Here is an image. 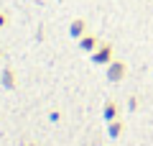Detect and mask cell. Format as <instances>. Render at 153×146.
<instances>
[{
    "instance_id": "1",
    "label": "cell",
    "mask_w": 153,
    "mask_h": 146,
    "mask_svg": "<svg viewBox=\"0 0 153 146\" xmlns=\"http://www.w3.org/2000/svg\"><path fill=\"white\" fill-rule=\"evenodd\" d=\"M123 77H125V64H123V62H115V64L110 67V80H112V82H120Z\"/></svg>"
},
{
    "instance_id": "2",
    "label": "cell",
    "mask_w": 153,
    "mask_h": 146,
    "mask_svg": "<svg viewBox=\"0 0 153 146\" xmlns=\"http://www.w3.org/2000/svg\"><path fill=\"white\" fill-rule=\"evenodd\" d=\"M110 54H112V46H102L97 54H94V62H107Z\"/></svg>"
},
{
    "instance_id": "3",
    "label": "cell",
    "mask_w": 153,
    "mask_h": 146,
    "mask_svg": "<svg viewBox=\"0 0 153 146\" xmlns=\"http://www.w3.org/2000/svg\"><path fill=\"white\" fill-rule=\"evenodd\" d=\"M115 115H117L115 103H107V105H105V118H107V120H115Z\"/></svg>"
},
{
    "instance_id": "4",
    "label": "cell",
    "mask_w": 153,
    "mask_h": 146,
    "mask_svg": "<svg viewBox=\"0 0 153 146\" xmlns=\"http://www.w3.org/2000/svg\"><path fill=\"white\" fill-rule=\"evenodd\" d=\"M123 128H125V126H123L120 120H112V123H110V133H112V136H120Z\"/></svg>"
}]
</instances>
